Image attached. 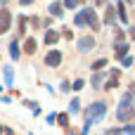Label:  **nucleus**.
<instances>
[{
	"instance_id": "obj_1",
	"label": "nucleus",
	"mask_w": 135,
	"mask_h": 135,
	"mask_svg": "<svg viewBox=\"0 0 135 135\" xmlns=\"http://www.w3.org/2000/svg\"><path fill=\"white\" fill-rule=\"evenodd\" d=\"M102 116H104V104H102V102H95V104H90L88 112H85V123H93V121H97V119H102Z\"/></svg>"
},
{
	"instance_id": "obj_2",
	"label": "nucleus",
	"mask_w": 135,
	"mask_h": 135,
	"mask_svg": "<svg viewBox=\"0 0 135 135\" xmlns=\"http://www.w3.org/2000/svg\"><path fill=\"white\" fill-rule=\"evenodd\" d=\"M119 121H135V107L128 104V100H123V107L119 109Z\"/></svg>"
},
{
	"instance_id": "obj_3",
	"label": "nucleus",
	"mask_w": 135,
	"mask_h": 135,
	"mask_svg": "<svg viewBox=\"0 0 135 135\" xmlns=\"http://www.w3.org/2000/svg\"><path fill=\"white\" fill-rule=\"evenodd\" d=\"M9 21H12L9 9H0V33H7L9 31Z\"/></svg>"
},
{
	"instance_id": "obj_4",
	"label": "nucleus",
	"mask_w": 135,
	"mask_h": 135,
	"mask_svg": "<svg viewBox=\"0 0 135 135\" xmlns=\"http://www.w3.org/2000/svg\"><path fill=\"white\" fill-rule=\"evenodd\" d=\"M59 62H62V52H59V50L47 52V57H45V64H47V66H59Z\"/></svg>"
},
{
	"instance_id": "obj_5",
	"label": "nucleus",
	"mask_w": 135,
	"mask_h": 135,
	"mask_svg": "<svg viewBox=\"0 0 135 135\" xmlns=\"http://www.w3.org/2000/svg\"><path fill=\"white\" fill-rule=\"evenodd\" d=\"M83 17H85V21H88L93 28H97V26H100V19H97V14H95L93 9H83Z\"/></svg>"
},
{
	"instance_id": "obj_6",
	"label": "nucleus",
	"mask_w": 135,
	"mask_h": 135,
	"mask_svg": "<svg viewBox=\"0 0 135 135\" xmlns=\"http://www.w3.org/2000/svg\"><path fill=\"white\" fill-rule=\"evenodd\" d=\"M90 47H95V38H93V36H85V38H81V40H78V50L88 52Z\"/></svg>"
},
{
	"instance_id": "obj_7",
	"label": "nucleus",
	"mask_w": 135,
	"mask_h": 135,
	"mask_svg": "<svg viewBox=\"0 0 135 135\" xmlns=\"http://www.w3.org/2000/svg\"><path fill=\"white\" fill-rule=\"evenodd\" d=\"M57 38H59V33H57V31H47V33H45V43H47V45L57 43Z\"/></svg>"
},
{
	"instance_id": "obj_8",
	"label": "nucleus",
	"mask_w": 135,
	"mask_h": 135,
	"mask_svg": "<svg viewBox=\"0 0 135 135\" xmlns=\"http://www.w3.org/2000/svg\"><path fill=\"white\" fill-rule=\"evenodd\" d=\"M50 12H52L55 17H62V14H64V9H62L59 2H52V5H50Z\"/></svg>"
},
{
	"instance_id": "obj_9",
	"label": "nucleus",
	"mask_w": 135,
	"mask_h": 135,
	"mask_svg": "<svg viewBox=\"0 0 135 135\" xmlns=\"http://www.w3.org/2000/svg\"><path fill=\"white\" fill-rule=\"evenodd\" d=\"M24 50H26L28 55H33V52H36V40H33V38H28V40L24 43Z\"/></svg>"
},
{
	"instance_id": "obj_10",
	"label": "nucleus",
	"mask_w": 135,
	"mask_h": 135,
	"mask_svg": "<svg viewBox=\"0 0 135 135\" xmlns=\"http://www.w3.org/2000/svg\"><path fill=\"white\" fill-rule=\"evenodd\" d=\"M126 52H128V45H126V43H119V45H116V57H123Z\"/></svg>"
},
{
	"instance_id": "obj_11",
	"label": "nucleus",
	"mask_w": 135,
	"mask_h": 135,
	"mask_svg": "<svg viewBox=\"0 0 135 135\" xmlns=\"http://www.w3.org/2000/svg\"><path fill=\"white\" fill-rule=\"evenodd\" d=\"M9 55H12V59L19 57V43H12V45H9Z\"/></svg>"
},
{
	"instance_id": "obj_12",
	"label": "nucleus",
	"mask_w": 135,
	"mask_h": 135,
	"mask_svg": "<svg viewBox=\"0 0 135 135\" xmlns=\"http://www.w3.org/2000/svg\"><path fill=\"white\" fill-rule=\"evenodd\" d=\"M104 66H107V59H97V62L93 64V71H102Z\"/></svg>"
},
{
	"instance_id": "obj_13",
	"label": "nucleus",
	"mask_w": 135,
	"mask_h": 135,
	"mask_svg": "<svg viewBox=\"0 0 135 135\" xmlns=\"http://www.w3.org/2000/svg\"><path fill=\"white\" fill-rule=\"evenodd\" d=\"M114 17H116V14H114V7H109V9H107V17H104V21H107V24H112V21H114Z\"/></svg>"
},
{
	"instance_id": "obj_14",
	"label": "nucleus",
	"mask_w": 135,
	"mask_h": 135,
	"mask_svg": "<svg viewBox=\"0 0 135 135\" xmlns=\"http://www.w3.org/2000/svg\"><path fill=\"white\" fill-rule=\"evenodd\" d=\"M24 31H26V19L19 17V36H24Z\"/></svg>"
},
{
	"instance_id": "obj_15",
	"label": "nucleus",
	"mask_w": 135,
	"mask_h": 135,
	"mask_svg": "<svg viewBox=\"0 0 135 135\" xmlns=\"http://www.w3.org/2000/svg\"><path fill=\"white\" fill-rule=\"evenodd\" d=\"M57 121H59V126H66V123H69V116H66V114H59Z\"/></svg>"
},
{
	"instance_id": "obj_16",
	"label": "nucleus",
	"mask_w": 135,
	"mask_h": 135,
	"mask_svg": "<svg viewBox=\"0 0 135 135\" xmlns=\"http://www.w3.org/2000/svg\"><path fill=\"white\" fill-rule=\"evenodd\" d=\"M81 24H85V17H83V12L76 17V26H81Z\"/></svg>"
},
{
	"instance_id": "obj_17",
	"label": "nucleus",
	"mask_w": 135,
	"mask_h": 135,
	"mask_svg": "<svg viewBox=\"0 0 135 135\" xmlns=\"http://www.w3.org/2000/svg\"><path fill=\"white\" fill-rule=\"evenodd\" d=\"M119 17H121V19L126 21V9H123V5H119Z\"/></svg>"
},
{
	"instance_id": "obj_18",
	"label": "nucleus",
	"mask_w": 135,
	"mask_h": 135,
	"mask_svg": "<svg viewBox=\"0 0 135 135\" xmlns=\"http://www.w3.org/2000/svg\"><path fill=\"white\" fill-rule=\"evenodd\" d=\"M104 88H116V78H109V81H107V85H104Z\"/></svg>"
},
{
	"instance_id": "obj_19",
	"label": "nucleus",
	"mask_w": 135,
	"mask_h": 135,
	"mask_svg": "<svg viewBox=\"0 0 135 135\" xmlns=\"http://www.w3.org/2000/svg\"><path fill=\"white\" fill-rule=\"evenodd\" d=\"M66 7H76V0H66Z\"/></svg>"
},
{
	"instance_id": "obj_20",
	"label": "nucleus",
	"mask_w": 135,
	"mask_h": 135,
	"mask_svg": "<svg viewBox=\"0 0 135 135\" xmlns=\"http://www.w3.org/2000/svg\"><path fill=\"white\" fill-rule=\"evenodd\" d=\"M131 38H133V40H135V26H133V28H131Z\"/></svg>"
},
{
	"instance_id": "obj_21",
	"label": "nucleus",
	"mask_w": 135,
	"mask_h": 135,
	"mask_svg": "<svg viewBox=\"0 0 135 135\" xmlns=\"http://www.w3.org/2000/svg\"><path fill=\"white\" fill-rule=\"evenodd\" d=\"M102 2H104V0H95V5H102Z\"/></svg>"
},
{
	"instance_id": "obj_22",
	"label": "nucleus",
	"mask_w": 135,
	"mask_h": 135,
	"mask_svg": "<svg viewBox=\"0 0 135 135\" xmlns=\"http://www.w3.org/2000/svg\"><path fill=\"white\" fill-rule=\"evenodd\" d=\"M21 2H24V5H28V2H31V0H21Z\"/></svg>"
},
{
	"instance_id": "obj_23",
	"label": "nucleus",
	"mask_w": 135,
	"mask_h": 135,
	"mask_svg": "<svg viewBox=\"0 0 135 135\" xmlns=\"http://www.w3.org/2000/svg\"><path fill=\"white\" fill-rule=\"evenodd\" d=\"M0 5H5V0H0Z\"/></svg>"
},
{
	"instance_id": "obj_24",
	"label": "nucleus",
	"mask_w": 135,
	"mask_h": 135,
	"mask_svg": "<svg viewBox=\"0 0 135 135\" xmlns=\"http://www.w3.org/2000/svg\"><path fill=\"white\" fill-rule=\"evenodd\" d=\"M0 133H2V126H0Z\"/></svg>"
},
{
	"instance_id": "obj_25",
	"label": "nucleus",
	"mask_w": 135,
	"mask_h": 135,
	"mask_svg": "<svg viewBox=\"0 0 135 135\" xmlns=\"http://www.w3.org/2000/svg\"><path fill=\"white\" fill-rule=\"evenodd\" d=\"M0 88H2V85H0Z\"/></svg>"
}]
</instances>
